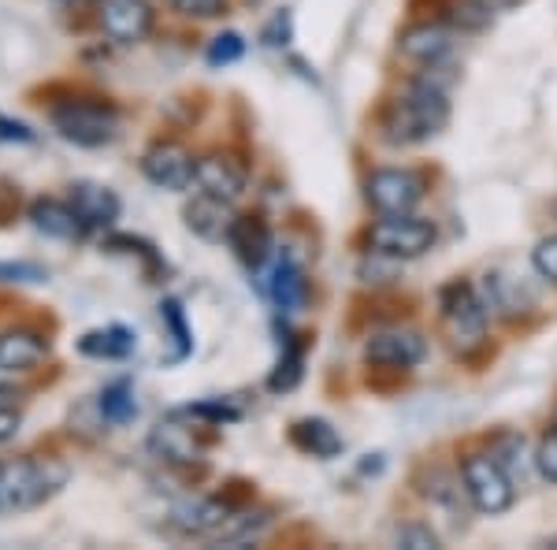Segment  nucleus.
Segmentation results:
<instances>
[{
	"mask_svg": "<svg viewBox=\"0 0 557 550\" xmlns=\"http://www.w3.org/2000/svg\"><path fill=\"white\" fill-rule=\"evenodd\" d=\"M368 246L375 257H391V260H417L435 246V223L420 220L412 212L401 216H383L368 228Z\"/></svg>",
	"mask_w": 557,
	"mask_h": 550,
	"instance_id": "39448f33",
	"label": "nucleus"
},
{
	"mask_svg": "<svg viewBox=\"0 0 557 550\" xmlns=\"http://www.w3.org/2000/svg\"><path fill=\"white\" fill-rule=\"evenodd\" d=\"M364 357L383 368H412L428 357V342L420 331H409V328L380 331V335H372L364 342Z\"/></svg>",
	"mask_w": 557,
	"mask_h": 550,
	"instance_id": "9b49d317",
	"label": "nucleus"
},
{
	"mask_svg": "<svg viewBox=\"0 0 557 550\" xmlns=\"http://www.w3.org/2000/svg\"><path fill=\"white\" fill-rule=\"evenodd\" d=\"M15 431H20V413L12 405H0V443L15 439Z\"/></svg>",
	"mask_w": 557,
	"mask_h": 550,
	"instance_id": "72a5a7b5",
	"label": "nucleus"
},
{
	"mask_svg": "<svg viewBox=\"0 0 557 550\" xmlns=\"http://www.w3.org/2000/svg\"><path fill=\"white\" fill-rule=\"evenodd\" d=\"M141 171H146V179L152 186H160V191H186V186H194L197 160L178 142H157L141 157Z\"/></svg>",
	"mask_w": 557,
	"mask_h": 550,
	"instance_id": "1a4fd4ad",
	"label": "nucleus"
},
{
	"mask_svg": "<svg viewBox=\"0 0 557 550\" xmlns=\"http://www.w3.org/2000/svg\"><path fill=\"white\" fill-rule=\"evenodd\" d=\"M78 350H83L86 357H97V360H123V357L134 354V331H127L123 323L86 331V335L78 339Z\"/></svg>",
	"mask_w": 557,
	"mask_h": 550,
	"instance_id": "aec40b11",
	"label": "nucleus"
},
{
	"mask_svg": "<svg viewBox=\"0 0 557 550\" xmlns=\"http://www.w3.org/2000/svg\"><path fill=\"white\" fill-rule=\"evenodd\" d=\"M97 23L112 41L138 45L152 30V4L149 0H101L97 4Z\"/></svg>",
	"mask_w": 557,
	"mask_h": 550,
	"instance_id": "6e6552de",
	"label": "nucleus"
},
{
	"mask_svg": "<svg viewBox=\"0 0 557 550\" xmlns=\"http://www.w3.org/2000/svg\"><path fill=\"white\" fill-rule=\"evenodd\" d=\"M67 201L75 205L78 220L89 228H112L115 216H120V197H115L108 186H97V183H75L67 194Z\"/></svg>",
	"mask_w": 557,
	"mask_h": 550,
	"instance_id": "2eb2a0df",
	"label": "nucleus"
},
{
	"mask_svg": "<svg viewBox=\"0 0 557 550\" xmlns=\"http://www.w3.org/2000/svg\"><path fill=\"white\" fill-rule=\"evenodd\" d=\"M494 8H502V4H513V0H491Z\"/></svg>",
	"mask_w": 557,
	"mask_h": 550,
	"instance_id": "f704fd0d",
	"label": "nucleus"
},
{
	"mask_svg": "<svg viewBox=\"0 0 557 550\" xmlns=\"http://www.w3.org/2000/svg\"><path fill=\"white\" fill-rule=\"evenodd\" d=\"M97 410H101V417L108 424H131L134 417H138V399H134V387L127 380L108 383L101 391V399H97Z\"/></svg>",
	"mask_w": 557,
	"mask_h": 550,
	"instance_id": "5701e85b",
	"label": "nucleus"
},
{
	"mask_svg": "<svg viewBox=\"0 0 557 550\" xmlns=\"http://www.w3.org/2000/svg\"><path fill=\"white\" fill-rule=\"evenodd\" d=\"M235 223L231 216V205L220 201V197H209V194H197L190 205H186V228H190L197 239L205 242H223Z\"/></svg>",
	"mask_w": 557,
	"mask_h": 550,
	"instance_id": "dca6fc26",
	"label": "nucleus"
},
{
	"mask_svg": "<svg viewBox=\"0 0 557 550\" xmlns=\"http://www.w3.org/2000/svg\"><path fill=\"white\" fill-rule=\"evenodd\" d=\"M394 539H398V547H409V550H435L438 547V536L428 525H401Z\"/></svg>",
	"mask_w": 557,
	"mask_h": 550,
	"instance_id": "2f4dec72",
	"label": "nucleus"
},
{
	"mask_svg": "<svg viewBox=\"0 0 557 550\" xmlns=\"http://www.w3.org/2000/svg\"><path fill=\"white\" fill-rule=\"evenodd\" d=\"M450 123V101L435 83L420 78L412 83L406 94L394 97L383 112V138L391 146H420V142H431L435 134L446 131Z\"/></svg>",
	"mask_w": 557,
	"mask_h": 550,
	"instance_id": "f257e3e1",
	"label": "nucleus"
},
{
	"mask_svg": "<svg viewBox=\"0 0 557 550\" xmlns=\"http://www.w3.org/2000/svg\"><path fill=\"white\" fill-rule=\"evenodd\" d=\"M149 447L172 465H194V462H201V454H205V447L194 439V431L183 428V424H175V420L157 424Z\"/></svg>",
	"mask_w": 557,
	"mask_h": 550,
	"instance_id": "6ab92c4d",
	"label": "nucleus"
},
{
	"mask_svg": "<svg viewBox=\"0 0 557 550\" xmlns=\"http://www.w3.org/2000/svg\"><path fill=\"white\" fill-rule=\"evenodd\" d=\"M398 49H401V57L420 60V64H443L454 49V34L438 23H420L401 34Z\"/></svg>",
	"mask_w": 557,
	"mask_h": 550,
	"instance_id": "4468645a",
	"label": "nucleus"
},
{
	"mask_svg": "<svg viewBox=\"0 0 557 550\" xmlns=\"http://www.w3.org/2000/svg\"><path fill=\"white\" fill-rule=\"evenodd\" d=\"M194 186H197V194L220 197V201L231 205L246 194V168H242V160H235L231 152H209V157L197 160Z\"/></svg>",
	"mask_w": 557,
	"mask_h": 550,
	"instance_id": "9d476101",
	"label": "nucleus"
},
{
	"mask_svg": "<svg viewBox=\"0 0 557 550\" xmlns=\"http://www.w3.org/2000/svg\"><path fill=\"white\" fill-rule=\"evenodd\" d=\"M461 484L465 494L472 499V506L480 513H506L513 506V476L506 473V465L494 454H469L461 462Z\"/></svg>",
	"mask_w": 557,
	"mask_h": 550,
	"instance_id": "423d86ee",
	"label": "nucleus"
},
{
	"mask_svg": "<svg viewBox=\"0 0 557 550\" xmlns=\"http://www.w3.org/2000/svg\"><path fill=\"white\" fill-rule=\"evenodd\" d=\"M309 294V279H305L301 265L294 257H283L272 272V297L283 313H298Z\"/></svg>",
	"mask_w": 557,
	"mask_h": 550,
	"instance_id": "412c9836",
	"label": "nucleus"
},
{
	"mask_svg": "<svg viewBox=\"0 0 557 550\" xmlns=\"http://www.w3.org/2000/svg\"><path fill=\"white\" fill-rule=\"evenodd\" d=\"M160 320L172 328V335L178 342V350H175V357L172 360H183L186 354L194 350V335H190V328H186V317H183V305L178 302H164L160 305Z\"/></svg>",
	"mask_w": 557,
	"mask_h": 550,
	"instance_id": "a878e982",
	"label": "nucleus"
},
{
	"mask_svg": "<svg viewBox=\"0 0 557 550\" xmlns=\"http://www.w3.org/2000/svg\"><path fill=\"white\" fill-rule=\"evenodd\" d=\"M290 439H294V447L305 450V454H312V457H335L338 450H343V439H338V431L331 428L327 420H298L290 428Z\"/></svg>",
	"mask_w": 557,
	"mask_h": 550,
	"instance_id": "4be33fe9",
	"label": "nucleus"
},
{
	"mask_svg": "<svg viewBox=\"0 0 557 550\" xmlns=\"http://www.w3.org/2000/svg\"><path fill=\"white\" fill-rule=\"evenodd\" d=\"M231 517V506H223L220 499H186L172 510V528L183 536H215L223 528V521Z\"/></svg>",
	"mask_w": 557,
	"mask_h": 550,
	"instance_id": "ddd939ff",
	"label": "nucleus"
},
{
	"mask_svg": "<svg viewBox=\"0 0 557 550\" xmlns=\"http://www.w3.org/2000/svg\"><path fill=\"white\" fill-rule=\"evenodd\" d=\"M49 357V342L34 328L0 331V372H34Z\"/></svg>",
	"mask_w": 557,
	"mask_h": 550,
	"instance_id": "f8f14e48",
	"label": "nucleus"
},
{
	"mask_svg": "<svg viewBox=\"0 0 557 550\" xmlns=\"http://www.w3.org/2000/svg\"><path fill=\"white\" fill-rule=\"evenodd\" d=\"M30 220H34V228H38L41 234L60 239V242H71V239H78V234L86 231V223L78 220L75 205L57 201V197H41V201H34L30 205Z\"/></svg>",
	"mask_w": 557,
	"mask_h": 550,
	"instance_id": "f3484780",
	"label": "nucleus"
},
{
	"mask_svg": "<svg viewBox=\"0 0 557 550\" xmlns=\"http://www.w3.org/2000/svg\"><path fill=\"white\" fill-rule=\"evenodd\" d=\"M52 127L60 131V138L75 142V146L97 149L120 134V115L104 101H64L52 108Z\"/></svg>",
	"mask_w": 557,
	"mask_h": 550,
	"instance_id": "20e7f679",
	"label": "nucleus"
},
{
	"mask_svg": "<svg viewBox=\"0 0 557 550\" xmlns=\"http://www.w3.org/2000/svg\"><path fill=\"white\" fill-rule=\"evenodd\" d=\"M491 12H494L491 0H457L450 20L461 26V30H483V26L491 23Z\"/></svg>",
	"mask_w": 557,
	"mask_h": 550,
	"instance_id": "bb28decb",
	"label": "nucleus"
},
{
	"mask_svg": "<svg viewBox=\"0 0 557 550\" xmlns=\"http://www.w3.org/2000/svg\"><path fill=\"white\" fill-rule=\"evenodd\" d=\"M535 468H539V476H543V480L557 484V428H550L543 439H539V447H535Z\"/></svg>",
	"mask_w": 557,
	"mask_h": 550,
	"instance_id": "c85d7f7f",
	"label": "nucleus"
},
{
	"mask_svg": "<svg viewBox=\"0 0 557 550\" xmlns=\"http://www.w3.org/2000/svg\"><path fill=\"white\" fill-rule=\"evenodd\" d=\"M532 268L543 279H550V283H557V234H550V239H543L539 246L532 249Z\"/></svg>",
	"mask_w": 557,
	"mask_h": 550,
	"instance_id": "7c9ffc66",
	"label": "nucleus"
},
{
	"mask_svg": "<svg viewBox=\"0 0 557 550\" xmlns=\"http://www.w3.org/2000/svg\"><path fill=\"white\" fill-rule=\"evenodd\" d=\"M178 15H190V20H215V15L227 12V0H168Z\"/></svg>",
	"mask_w": 557,
	"mask_h": 550,
	"instance_id": "c756f323",
	"label": "nucleus"
},
{
	"mask_svg": "<svg viewBox=\"0 0 557 550\" xmlns=\"http://www.w3.org/2000/svg\"><path fill=\"white\" fill-rule=\"evenodd\" d=\"M49 272L30 260H0V283H45Z\"/></svg>",
	"mask_w": 557,
	"mask_h": 550,
	"instance_id": "cd10ccee",
	"label": "nucleus"
},
{
	"mask_svg": "<svg viewBox=\"0 0 557 550\" xmlns=\"http://www.w3.org/2000/svg\"><path fill=\"white\" fill-rule=\"evenodd\" d=\"M242 57H246V41H242V34H235V30H227V34H220V38H212L209 52H205V60H209L212 68L238 64Z\"/></svg>",
	"mask_w": 557,
	"mask_h": 550,
	"instance_id": "393cba45",
	"label": "nucleus"
},
{
	"mask_svg": "<svg viewBox=\"0 0 557 550\" xmlns=\"http://www.w3.org/2000/svg\"><path fill=\"white\" fill-rule=\"evenodd\" d=\"M67 465L57 457H26L0 468V510H34L64 491Z\"/></svg>",
	"mask_w": 557,
	"mask_h": 550,
	"instance_id": "f03ea898",
	"label": "nucleus"
},
{
	"mask_svg": "<svg viewBox=\"0 0 557 550\" xmlns=\"http://www.w3.org/2000/svg\"><path fill=\"white\" fill-rule=\"evenodd\" d=\"M305 357H301V350L298 346H290L283 357H278V365H275V372H272V380H268V387H272L275 394H283V391H294V387L301 383V372H305Z\"/></svg>",
	"mask_w": 557,
	"mask_h": 550,
	"instance_id": "b1692460",
	"label": "nucleus"
},
{
	"mask_svg": "<svg viewBox=\"0 0 557 550\" xmlns=\"http://www.w3.org/2000/svg\"><path fill=\"white\" fill-rule=\"evenodd\" d=\"M424 175L412 168H380L368 175L364 183V197L380 216H401L412 212L420 201H424Z\"/></svg>",
	"mask_w": 557,
	"mask_h": 550,
	"instance_id": "0eeeda50",
	"label": "nucleus"
},
{
	"mask_svg": "<svg viewBox=\"0 0 557 550\" xmlns=\"http://www.w3.org/2000/svg\"><path fill=\"white\" fill-rule=\"evenodd\" d=\"M227 242L249 268H260L268 260V249H272V231H268V223L260 216H235Z\"/></svg>",
	"mask_w": 557,
	"mask_h": 550,
	"instance_id": "a211bd4d",
	"label": "nucleus"
},
{
	"mask_svg": "<svg viewBox=\"0 0 557 550\" xmlns=\"http://www.w3.org/2000/svg\"><path fill=\"white\" fill-rule=\"evenodd\" d=\"M438 317H443V331L454 350L469 354V350L483 346L487 339V305L480 302L475 286L450 283L438 294Z\"/></svg>",
	"mask_w": 557,
	"mask_h": 550,
	"instance_id": "7ed1b4c3",
	"label": "nucleus"
},
{
	"mask_svg": "<svg viewBox=\"0 0 557 550\" xmlns=\"http://www.w3.org/2000/svg\"><path fill=\"white\" fill-rule=\"evenodd\" d=\"M0 138H8V142H34V131L26 127V123H15V120H4V115H0Z\"/></svg>",
	"mask_w": 557,
	"mask_h": 550,
	"instance_id": "473e14b6",
	"label": "nucleus"
}]
</instances>
